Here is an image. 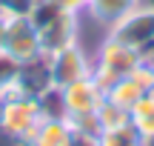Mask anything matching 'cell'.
Here are the masks:
<instances>
[{
  "label": "cell",
  "mask_w": 154,
  "mask_h": 146,
  "mask_svg": "<svg viewBox=\"0 0 154 146\" xmlns=\"http://www.w3.org/2000/svg\"><path fill=\"white\" fill-rule=\"evenodd\" d=\"M128 118H131V129L137 132L143 141H154V97L149 92H146V97H140V100L134 103Z\"/></svg>",
  "instance_id": "cell-9"
},
{
  "label": "cell",
  "mask_w": 154,
  "mask_h": 146,
  "mask_svg": "<svg viewBox=\"0 0 154 146\" xmlns=\"http://www.w3.org/2000/svg\"><path fill=\"white\" fill-rule=\"evenodd\" d=\"M97 141H100V146H146V141L131 129V123L123 126V129H114V132H103Z\"/></svg>",
  "instance_id": "cell-12"
},
{
  "label": "cell",
  "mask_w": 154,
  "mask_h": 146,
  "mask_svg": "<svg viewBox=\"0 0 154 146\" xmlns=\"http://www.w3.org/2000/svg\"><path fill=\"white\" fill-rule=\"evenodd\" d=\"M74 132L69 129L66 120H43L37 126V132L32 135L29 146H69Z\"/></svg>",
  "instance_id": "cell-8"
},
{
  "label": "cell",
  "mask_w": 154,
  "mask_h": 146,
  "mask_svg": "<svg viewBox=\"0 0 154 146\" xmlns=\"http://www.w3.org/2000/svg\"><path fill=\"white\" fill-rule=\"evenodd\" d=\"M146 143H151V146H154V141H146Z\"/></svg>",
  "instance_id": "cell-17"
},
{
  "label": "cell",
  "mask_w": 154,
  "mask_h": 146,
  "mask_svg": "<svg viewBox=\"0 0 154 146\" xmlns=\"http://www.w3.org/2000/svg\"><path fill=\"white\" fill-rule=\"evenodd\" d=\"M6 23H9V20H6V17L0 14V52L6 49Z\"/></svg>",
  "instance_id": "cell-16"
},
{
  "label": "cell",
  "mask_w": 154,
  "mask_h": 146,
  "mask_svg": "<svg viewBox=\"0 0 154 146\" xmlns=\"http://www.w3.org/2000/svg\"><path fill=\"white\" fill-rule=\"evenodd\" d=\"M49 3H54L63 11H72V14H77L80 9H88V0H49Z\"/></svg>",
  "instance_id": "cell-14"
},
{
  "label": "cell",
  "mask_w": 154,
  "mask_h": 146,
  "mask_svg": "<svg viewBox=\"0 0 154 146\" xmlns=\"http://www.w3.org/2000/svg\"><path fill=\"white\" fill-rule=\"evenodd\" d=\"M146 92H149L146 83H140L134 75H126V78H120L109 92H106V100L114 103V106H120V109H126V112H131L134 103H137L140 97H146Z\"/></svg>",
  "instance_id": "cell-7"
},
{
  "label": "cell",
  "mask_w": 154,
  "mask_h": 146,
  "mask_svg": "<svg viewBox=\"0 0 154 146\" xmlns=\"http://www.w3.org/2000/svg\"><path fill=\"white\" fill-rule=\"evenodd\" d=\"M146 146H151V143H146Z\"/></svg>",
  "instance_id": "cell-18"
},
{
  "label": "cell",
  "mask_w": 154,
  "mask_h": 146,
  "mask_svg": "<svg viewBox=\"0 0 154 146\" xmlns=\"http://www.w3.org/2000/svg\"><path fill=\"white\" fill-rule=\"evenodd\" d=\"M6 55L11 60L23 63H32L43 55V46H40V34H37V26L32 23L29 14H17L6 23Z\"/></svg>",
  "instance_id": "cell-3"
},
{
  "label": "cell",
  "mask_w": 154,
  "mask_h": 146,
  "mask_svg": "<svg viewBox=\"0 0 154 146\" xmlns=\"http://www.w3.org/2000/svg\"><path fill=\"white\" fill-rule=\"evenodd\" d=\"M131 123V118H128L126 109L114 106V103L103 100V106L97 109V126H100V135L103 132H114V129H123V126Z\"/></svg>",
  "instance_id": "cell-11"
},
{
  "label": "cell",
  "mask_w": 154,
  "mask_h": 146,
  "mask_svg": "<svg viewBox=\"0 0 154 146\" xmlns=\"http://www.w3.org/2000/svg\"><path fill=\"white\" fill-rule=\"evenodd\" d=\"M17 75H20V63L11 60L6 52H0V100H3L11 89H14Z\"/></svg>",
  "instance_id": "cell-13"
},
{
  "label": "cell",
  "mask_w": 154,
  "mask_h": 146,
  "mask_svg": "<svg viewBox=\"0 0 154 146\" xmlns=\"http://www.w3.org/2000/svg\"><path fill=\"white\" fill-rule=\"evenodd\" d=\"M40 123H43V115H40L37 97L9 95L0 100V129L20 146H29Z\"/></svg>",
  "instance_id": "cell-1"
},
{
  "label": "cell",
  "mask_w": 154,
  "mask_h": 146,
  "mask_svg": "<svg viewBox=\"0 0 154 146\" xmlns=\"http://www.w3.org/2000/svg\"><path fill=\"white\" fill-rule=\"evenodd\" d=\"M111 37L123 40L126 46L143 52L154 49V9L134 6L128 14H123L117 23H111Z\"/></svg>",
  "instance_id": "cell-2"
},
{
  "label": "cell",
  "mask_w": 154,
  "mask_h": 146,
  "mask_svg": "<svg viewBox=\"0 0 154 146\" xmlns=\"http://www.w3.org/2000/svg\"><path fill=\"white\" fill-rule=\"evenodd\" d=\"M94 60L103 63V66H109L111 72H117L120 78H126V75H131L134 69L143 63V57H140L137 49H131V46H126L123 40H117V37L109 34V37L103 40V46H100V52H97Z\"/></svg>",
  "instance_id": "cell-6"
},
{
  "label": "cell",
  "mask_w": 154,
  "mask_h": 146,
  "mask_svg": "<svg viewBox=\"0 0 154 146\" xmlns=\"http://www.w3.org/2000/svg\"><path fill=\"white\" fill-rule=\"evenodd\" d=\"M46 57H49V69H51V83H54L57 89L74 83V80L88 78V75H91V66H94V60L77 43L54 52V55H46Z\"/></svg>",
  "instance_id": "cell-4"
},
{
  "label": "cell",
  "mask_w": 154,
  "mask_h": 146,
  "mask_svg": "<svg viewBox=\"0 0 154 146\" xmlns=\"http://www.w3.org/2000/svg\"><path fill=\"white\" fill-rule=\"evenodd\" d=\"M134 6H140V0H88V11L109 26L117 23L123 14H128Z\"/></svg>",
  "instance_id": "cell-10"
},
{
  "label": "cell",
  "mask_w": 154,
  "mask_h": 146,
  "mask_svg": "<svg viewBox=\"0 0 154 146\" xmlns=\"http://www.w3.org/2000/svg\"><path fill=\"white\" fill-rule=\"evenodd\" d=\"M63 106H66V118L69 115H94L100 106H103L106 95L91 78L74 80V83L63 86Z\"/></svg>",
  "instance_id": "cell-5"
},
{
  "label": "cell",
  "mask_w": 154,
  "mask_h": 146,
  "mask_svg": "<svg viewBox=\"0 0 154 146\" xmlns=\"http://www.w3.org/2000/svg\"><path fill=\"white\" fill-rule=\"evenodd\" d=\"M69 146H100V141H97V135H80V132H74Z\"/></svg>",
  "instance_id": "cell-15"
}]
</instances>
